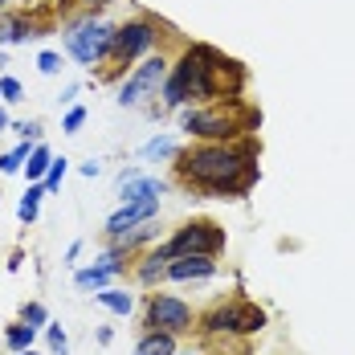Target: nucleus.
<instances>
[{
    "label": "nucleus",
    "mask_w": 355,
    "mask_h": 355,
    "mask_svg": "<svg viewBox=\"0 0 355 355\" xmlns=\"http://www.w3.org/2000/svg\"><path fill=\"white\" fill-rule=\"evenodd\" d=\"M180 180L196 184L205 192H245L253 180V164L245 151L225 147V143H205L192 151H180Z\"/></svg>",
    "instance_id": "1"
},
{
    "label": "nucleus",
    "mask_w": 355,
    "mask_h": 355,
    "mask_svg": "<svg viewBox=\"0 0 355 355\" xmlns=\"http://www.w3.org/2000/svg\"><path fill=\"white\" fill-rule=\"evenodd\" d=\"M135 355H176V335H168V331H147L139 339V347Z\"/></svg>",
    "instance_id": "14"
},
{
    "label": "nucleus",
    "mask_w": 355,
    "mask_h": 355,
    "mask_svg": "<svg viewBox=\"0 0 355 355\" xmlns=\"http://www.w3.org/2000/svg\"><path fill=\"white\" fill-rule=\"evenodd\" d=\"M94 298H98L107 311H114V315H131V306H135V298H131V294H123V290H107V286H103Z\"/></svg>",
    "instance_id": "16"
},
{
    "label": "nucleus",
    "mask_w": 355,
    "mask_h": 355,
    "mask_svg": "<svg viewBox=\"0 0 355 355\" xmlns=\"http://www.w3.org/2000/svg\"><path fill=\"white\" fill-rule=\"evenodd\" d=\"M147 155H176V139H151Z\"/></svg>",
    "instance_id": "21"
},
{
    "label": "nucleus",
    "mask_w": 355,
    "mask_h": 355,
    "mask_svg": "<svg viewBox=\"0 0 355 355\" xmlns=\"http://www.w3.org/2000/svg\"><path fill=\"white\" fill-rule=\"evenodd\" d=\"M37 66H41V73H58L62 62H58V53H41V58H37Z\"/></svg>",
    "instance_id": "25"
},
{
    "label": "nucleus",
    "mask_w": 355,
    "mask_h": 355,
    "mask_svg": "<svg viewBox=\"0 0 355 355\" xmlns=\"http://www.w3.org/2000/svg\"><path fill=\"white\" fill-rule=\"evenodd\" d=\"M62 176H66V159L49 164V180H45V188H49V192H53V188H62Z\"/></svg>",
    "instance_id": "22"
},
{
    "label": "nucleus",
    "mask_w": 355,
    "mask_h": 355,
    "mask_svg": "<svg viewBox=\"0 0 355 355\" xmlns=\"http://www.w3.org/2000/svg\"><path fill=\"white\" fill-rule=\"evenodd\" d=\"M110 41H114V29H110L107 21L86 17V21H78L70 33H66V49H70L82 66H94V62H103L110 53Z\"/></svg>",
    "instance_id": "3"
},
{
    "label": "nucleus",
    "mask_w": 355,
    "mask_h": 355,
    "mask_svg": "<svg viewBox=\"0 0 355 355\" xmlns=\"http://www.w3.org/2000/svg\"><path fill=\"white\" fill-rule=\"evenodd\" d=\"M147 327L151 331H168V335H180V331H192V306L180 302L172 294H155L147 302Z\"/></svg>",
    "instance_id": "6"
},
{
    "label": "nucleus",
    "mask_w": 355,
    "mask_h": 355,
    "mask_svg": "<svg viewBox=\"0 0 355 355\" xmlns=\"http://www.w3.org/2000/svg\"><path fill=\"white\" fill-rule=\"evenodd\" d=\"M225 73H237L233 62L216 58L213 49H205V45H192V49L176 62V73H172L168 86H164V103H168V107H180L184 98H220Z\"/></svg>",
    "instance_id": "2"
},
{
    "label": "nucleus",
    "mask_w": 355,
    "mask_h": 355,
    "mask_svg": "<svg viewBox=\"0 0 355 355\" xmlns=\"http://www.w3.org/2000/svg\"><path fill=\"white\" fill-rule=\"evenodd\" d=\"M188 355H192V352H188Z\"/></svg>",
    "instance_id": "31"
},
{
    "label": "nucleus",
    "mask_w": 355,
    "mask_h": 355,
    "mask_svg": "<svg viewBox=\"0 0 355 355\" xmlns=\"http://www.w3.org/2000/svg\"><path fill=\"white\" fill-rule=\"evenodd\" d=\"M164 78H168V62H164V58H147L139 70L123 82L119 103H123V107H135V103H143V98H151V94L159 90V82H164Z\"/></svg>",
    "instance_id": "8"
},
{
    "label": "nucleus",
    "mask_w": 355,
    "mask_h": 355,
    "mask_svg": "<svg viewBox=\"0 0 355 355\" xmlns=\"http://www.w3.org/2000/svg\"><path fill=\"white\" fill-rule=\"evenodd\" d=\"M21 355H33V352H21Z\"/></svg>",
    "instance_id": "30"
},
{
    "label": "nucleus",
    "mask_w": 355,
    "mask_h": 355,
    "mask_svg": "<svg viewBox=\"0 0 355 355\" xmlns=\"http://www.w3.org/2000/svg\"><path fill=\"white\" fill-rule=\"evenodd\" d=\"M216 274V261L209 253H188V257H172L168 261V274L172 282H192V278H213Z\"/></svg>",
    "instance_id": "10"
},
{
    "label": "nucleus",
    "mask_w": 355,
    "mask_h": 355,
    "mask_svg": "<svg viewBox=\"0 0 355 355\" xmlns=\"http://www.w3.org/2000/svg\"><path fill=\"white\" fill-rule=\"evenodd\" d=\"M119 270H123V253L114 249V253H103V257H98V266L78 270L73 282H78V290H103V286L110 282V274H119Z\"/></svg>",
    "instance_id": "11"
},
{
    "label": "nucleus",
    "mask_w": 355,
    "mask_h": 355,
    "mask_svg": "<svg viewBox=\"0 0 355 355\" xmlns=\"http://www.w3.org/2000/svg\"><path fill=\"white\" fill-rule=\"evenodd\" d=\"M164 192V180L155 176H123V205H139V200H155Z\"/></svg>",
    "instance_id": "13"
},
{
    "label": "nucleus",
    "mask_w": 355,
    "mask_h": 355,
    "mask_svg": "<svg viewBox=\"0 0 355 355\" xmlns=\"http://www.w3.org/2000/svg\"><path fill=\"white\" fill-rule=\"evenodd\" d=\"M237 119H241V114H233V110H184V114H180L184 131L205 135V139H229V135H237V131H241Z\"/></svg>",
    "instance_id": "7"
},
{
    "label": "nucleus",
    "mask_w": 355,
    "mask_h": 355,
    "mask_svg": "<svg viewBox=\"0 0 355 355\" xmlns=\"http://www.w3.org/2000/svg\"><path fill=\"white\" fill-rule=\"evenodd\" d=\"M82 123H86V110H82V107H73L70 114H66V131H78Z\"/></svg>",
    "instance_id": "27"
},
{
    "label": "nucleus",
    "mask_w": 355,
    "mask_h": 355,
    "mask_svg": "<svg viewBox=\"0 0 355 355\" xmlns=\"http://www.w3.org/2000/svg\"><path fill=\"white\" fill-rule=\"evenodd\" d=\"M49 164H53V159H49V151H45V147H37L33 155H29V180L45 176V172H49Z\"/></svg>",
    "instance_id": "19"
},
{
    "label": "nucleus",
    "mask_w": 355,
    "mask_h": 355,
    "mask_svg": "<svg viewBox=\"0 0 355 355\" xmlns=\"http://www.w3.org/2000/svg\"><path fill=\"white\" fill-rule=\"evenodd\" d=\"M49 343H53V352H70V343H66V335H62V327H49Z\"/></svg>",
    "instance_id": "24"
},
{
    "label": "nucleus",
    "mask_w": 355,
    "mask_h": 355,
    "mask_svg": "<svg viewBox=\"0 0 355 355\" xmlns=\"http://www.w3.org/2000/svg\"><path fill=\"white\" fill-rule=\"evenodd\" d=\"M4 127H8V119H4V110H0V131H4Z\"/></svg>",
    "instance_id": "28"
},
{
    "label": "nucleus",
    "mask_w": 355,
    "mask_h": 355,
    "mask_svg": "<svg viewBox=\"0 0 355 355\" xmlns=\"http://www.w3.org/2000/svg\"><path fill=\"white\" fill-rule=\"evenodd\" d=\"M220 245H225V233L209 220H196V225H184L164 249H168V257H188V253H209L213 257Z\"/></svg>",
    "instance_id": "4"
},
{
    "label": "nucleus",
    "mask_w": 355,
    "mask_h": 355,
    "mask_svg": "<svg viewBox=\"0 0 355 355\" xmlns=\"http://www.w3.org/2000/svg\"><path fill=\"white\" fill-rule=\"evenodd\" d=\"M155 216V200H139V205H123L119 213L107 220V233L110 237H123L127 229H135V225H147Z\"/></svg>",
    "instance_id": "12"
},
{
    "label": "nucleus",
    "mask_w": 355,
    "mask_h": 355,
    "mask_svg": "<svg viewBox=\"0 0 355 355\" xmlns=\"http://www.w3.org/2000/svg\"><path fill=\"white\" fill-rule=\"evenodd\" d=\"M25 322H29V327H45V311H41V306H25Z\"/></svg>",
    "instance_id": "26"
},
{
    "label": "nucleus",
    "mask_w": 355,
    "mask_h": 355,
    "mask_svg": "<svg viewBox=\"0 0 355 355\" xmlns=\"http://www.w3.org/2000/svg\"><path fill=\"white\" fill-rule=\"evenodd\" d=\"M33 335H37V327H8V347H17V352H29Z\"/></svg>",
    "instance_id": "17"
},
{
    "label": "nucleus",
    "mask_w": 355,
    "mask_h": 355,
    "mask_svg": "<svg viewBox=\"0 0 355 355\" xmlns=\"http://www.w3.org/2000/svg\"><path fill=\"white\" fill-rule=\"evenodd\" d=\"M25 159H29V143H21L17 151H8V155L0 159V172H17V168H21Z\"/></svg>",
    "instance_id": "20"
},
{
    "label": "nucleus",
    "mask_w": 355,
    "mask_h": 355,
    "mask_svg": "<svg viewBox=\"0 0 355 355\" xmlns=\"http://www.w3.org/2000/svg\"><path fill=\"white\" fill-rule=\"evenodd\" d=\"M155 37H159V29H155L151 21H131V25L114 29L110 58H114V62H131V58H139L143 49H151V45H155Z\"/></svg>",
    "instance_id": "9"
},
{
    "label": "nucleus",
    "mask_w": 355,
    "mask_h": 355,
    "mask_svg": "<svg viewBox=\"0 0 355 355\" xmlns=\"http://www.w3.org/2000/svg\"><path fill=\"white\" fill-rule=\"evenodd\" d=\"M0 94H4L8 103H17V98H21V82H17V78H4V82H0Z\"/></svg>",
    "instance_id": "23"
},
{
    "label": "nucleus",
    "mask_w": 355,
    "mask_h": 355,
    "mask_svg": "<svg viewBox=\"0 0 355 355\" xmlns=\"http://www.w3.org/2000/svg\"><path fill=\"white\" fill-rule=\"evenodd\" d=\"M168 261H172V257H168V249H155V253H147V257H143V266H139V282H155V278H164V274H168Z\"/></svg>",
    "instance_id": "15"
},
{
    "label": "nucleus",
    "mask_w": 355,
    "mask_h": 355,
    "mask_svg": "<svg viewBox=\"0 0 355 355\" xmlns=\"http://www.w3.org/2000/svg\"><path fill=\"white\" fill-rule=\"evenodd\" d=\"M90 4H107V0H90Z\"/></svg>",
    "instance_id": "29"
},
{
    "label": "nucleus",
    "mask_w": 355,
    "mask_h": 355,
    "mask_svg": "<svg viewBox=\"0 0 355 355\" xmlns=\"http://www.w3.org/2000/svg\"><path fill=\"white\" fill-rule=\"evenodd\" d=\"M41 196H45V188H29L25 192V200H21V220H37V205H41Z\"/></svg>",
    "instance_id": "18"
},
{
    "label": "nucleus",
    "mask_w": 355,
    "mask_h": 355,
    "mask_svg": "<svg viewBox=\"0 0 355 355\" xmlns=\"http://www.w3.org/2000/svg\"><path fill=\"white\" fill-rule=\"evenodd\" d=\"M266 327V315L253 306V302H229V306H216L213 315L205 319V331H233V335H253Z\"/></svg>",
    "instance_id": "5"
}]
</instances>
